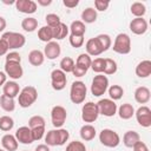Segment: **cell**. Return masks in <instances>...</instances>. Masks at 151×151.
Wrapping results in <instances>:
<instances>
[{
  "label": "cell",
  "mask_w": 151,
  "mask_h": 151,
  "mask_svg": "<svg viewBox=\"0 0 151 151\" xmlns=\"http://www.w3.org/2000/svg\"><path fill=\"white\" fill-rule=\"evenodd\" d=\"M70 138V133L66 129H55V130H50L46 136H45V142L46 145L48 146H61L64 145Z\"/></svg>",
  "instance_id": "6da1fadb"
},
{
  "label": "cell",
  "mask_w": 151,
  "mask_h": 151,
  "mask_svg": "<svg viewBox=\"0 0 151 151\" xmlns=\"http://www.w3.org/2000/svg\"><path fill=\"white\" fill-rule=\"evenodd\" d=\"M87 94V87L85 83L80 80H76L72 83L70 88V99L73 104H81L84 103Z\"/></svg>",
  "instance_id": "7a4b0ae2"
},
{
  "label": "cell",
  "mask_w": 151,
  "mask_h": 151,
  "mask_svg": "<svg viewBox=\"0 0 151 151\" xmlns=\"http://www.w3.org/2000/svg\"><path fill=\"white\" fill-rule=\"evenodd\" d=\"M38 99V91L34 86H26L24 87L19 96H18V103L21 107L26 109L29 107L32 104L35 103V100Z\"/></svg>",
  "instance_id": "3957f363"
},
{
  "label": "cell",
  "mask_w": 151,
  "mask_h": 151,
  "mask_svg": "<svg viewBox=\"0 0 151 151\" xmlns=\"http://www.w3.org/2000/svg\"><path fill=\"white\" fill-rule=\"evenodd\" d=\"M113 51L118 54H129L131 51V38L126 33H119L114 38L112 46Z\"/></svg>",
  "instance_id": "277c9868"
},
{
  "label": "cell",
  "mask_w": 151,
  "mask_h": 151,
  "mask_svg": "<svg viewBox=\"0 0 151 151\" xmlns=\"http://www.w3.org/2000/svg\"><path fill=\"white\" fill-rule=\"evenodd\" d=\"M99 142L106 147H117L120 143V137L111 129H103L99 133Z\"/></svg>",
  "instance_id": "5b68a950"
},
{
  "label": "cell",
  "mask_w": 151,
  "mask_h": 151,
  "mask_svg": "<svg viewBox=\"0 0 151 151\" xmlns=\"http://www.w3.org/2000/svg\"><path fill=\"white\" fill-rule=\"evenodd\" d=\"M109 88V79L104 74H97L92 79L91 84V93L94 97H100L103 96Z\"/></svg>",
  "instance_id": "8992f818"
},
{
  "label": "cell",
  "mask_w": 151,
  "mask_h": 151,
  "mask_svg": "<svg viewBox=\"0 0 151 151\" xmlns=\"http://www.w3.org/2000/svg\"><path fill=\"white\" fill-rule=\"evenodd\" d=\"M1 38L6 40V42L8 44L9 50L21 48L26 44L25 35L21 34V33H18V32H5Z\"/></svg>",
  "instance_id": "52a82bcc"
},
{
  "label": "cell",
  "mask_w": 151,
  "mask_h": 151,
  "mask_svg": "<svg viewBox=\"0 0 151 151\" xmlns=\"http://www.w3.org/2000/svg\"><path fill=\"white\" fill-rule=\"evenodd\" d=\"M99 110L97 106V103L87 101L81 107V119L85 123H93L98 119Z\"/></svg>",
  "instance_id": "ba28073f"
},
{
  "label": "cell",
  "mask_w": 151,
  "mask_h": 151,
  "mask_svg": "<svg viewBox=\"0 0 151 151\" xmlns=\"http://www.w3.org/2000/svg\"><path fill=\"white\" fill-rule=\"evenodd\" d=\"M66 118H67V112H66V109L61 105H55L52 107V111H51V122L53 124L54 127L57 129H60L65 122H66Z\"/></svg>",
  "instance_id": "9c48e42d"
},
{
  "label": "cell",
  "mask_w": 151,
  "mask_h": 151,
  "mask_svg": "<svg viewBox=\"0 0 151 151\" xmlns=\"http://www.w3.org/2000/svg\"><path fill=\"white\" fill-rule=\"evenodd\" d=\"M97 106H98V110H99V114H103L105 117H113L116 113H117V104L111 100L110 98H104V99H100L98 103H97Z\"/></svg>",
  "instance_id": "30bf717a"
},
{
  "label": "cell",
  "mask_w": 151,
  "mask_h": 151,
  "mask_svg": "<svg viewBox=\"0 0 151 151\" xmlns=\"http://www.w3.org/2000/svg\"><path fill=\"white\" fill-rule=\"evenodd\" d=\"M66 73L63 72L60 68H55L51 72V85L53 87V90L55 91H61L65 88L66 86Z\"/></svg>",
  "instance_id": "8fae6325"
},
{
  "label": "cell",
  "mask_w": 151,
  "mask_h": 151,
  "mask_svg": "<svg viewBox=\"0 0 151 151\" xmlns=\"http://www.w3.org/2000/svg\"><path fill=\"white\" fill-rule=\"evenodd\" d=\"M134 116L137 119V123L143 127H150L151 126V110L150 107L143 105L134 111Z\"/></svg>",
  "instance_id": "7c38bea8"
},
{
  "label": "cell",
  "mask_w": 151,
  "mask_h": 151,
  "mask_svg": "<svg viewBox=\"0 0 151 151\" xmlns=\"http://www.w3.org/2000/svg\"><path fill=\"white\" fill-rule=\"evenodd\" d=\"M5 73L11 79L17 80L20 79L24 74V70L20 63H7L5 64Z\"/></svg>",
  "instance_id": "4fadbf2b"
},
{
  "label": "cell",
  "mask_w": 151,
  "mask_h": 151,
  "mask_svg": "<svg viewBox=\"0 0 151 151\" xmlns=\"http://www.w3.org/2000/svg\"><path fill=\"white\" fill-rule=\"evenodd\" d=\"M130 31L136 35H142L147 31V21L144 18H134L130 22Z\"/></svg>",
  "instance_id": "5bb4252c"
},
{
  "label": "cell",
  "mask_w": 151,
  "mask_h": 151,
  "mask_svg": "<svg viewBox=\"0 0 151 151\" xmlns=\"http://www.w3.org/2000/svg\"><path fill=\"white\" fill-rule=\"evenodd\" d=\"M60 53H61L60 45L57 41H54V40L47 42L46 46H45V48H44V55H45V58H47L50 60L57 59L60 55Z\"/></svg>",
  "instance_id": "9a60e30c"
},
{
  "label": "cell",
  "mask_w": 151,
  "mask_h": 151,
  "mask_svg": "<svg viewBox=\"0 0 151 151\" xmlns=\"http://www.w3.org/2000/svg\"><path fill=\"white\" fill-rule=\"evenodd\" d=\"M15 7L20 13L33 14L37 12V2L33 0H17Z\"/></svg>",
  "instance_id": "2e32d148"
},
{
  "label": "cell",
  "mask_w": 151,
  "mask_h": 151,
  "mask_svg": "<svg viewBox=\"0 0 151 151\" xmlns=\"http://www.w3.org/2000/svg\"><path fill=\"white\" fill-rule=\"evenodd\" d=\"M15 138L18 140V143H21V144H32L33 143V138H32V132H31V129L28 126H21L15 132Z\"/></svg>",
  "instance_id": "e0dca14e"
},
{
  "label": "cell",
  "mask_w": 151,
  "mask_h": 151,
  "mask_svg": "<svg viewBox=\"0 0 151 151\" xmlns=\"http://www.w3.org/2000/svg\"><path fill=\"white\" fill-rule=\"evenodd\" d=\"M1 145H2L4 150H6V151H17L19 143H18L15 136H13L11 133H6L1 138Z\"/></svg>",
  "instance_id": "ac0fdd59"
},
{
  "label": "cell",
  "mask_w": 151,
  "mask_h": 151,
  "mask_svg": "<svg viewBox=\"0 0 151 151\" xmlns=\"http://www.w3.org/2000/svg\"><path fill=\"white\" fill-rule=\"evenodd\" d=\"M85 48H86V53L90 57H97V55H100L103 53V50H101V47H100V45L96 38L88 39L86 41Z\"/></svg>",
  "instance_id": "d6986e66"
},
{
  "label": "cell",
  "mask_w": 151,
  "mask_h": 151,
  "mask_svg": "<svg viewBox=\"0 0 151 151\" xmlns=\"http://www.w3.org/2000/svg\"><path fill=\"white\" fill-rule=\"evenodd\" d=\"M151 98V92L146 86H139L134 91V100L138 104H146Z\"/></svg>",
  "instance_id": "ffe728a7"
},
{
  "label": "cell",
  "mask_w": 151,
  "mask_h": 151,
  "mask_svg": "<svg viewBox=\"0 0 151 151\" xmlns=\"http://www.w3.org/2000/svg\"><path fill=\"white\" fill-rule=\"evenodd\" d=\"M2 92L5 96L7 97H11V98H15L17 96H19L20 93V87H19V84L15 83L14 80H9V81H6L5 85L2 86Z\"/></svg>",
  "instance_id": "44dd1931"
},
{
  "label": "cell",
  "mask_w": 151,
  "mask_h": 151,
  "mask_svg": "<svg viewBox=\"0 0 151 151\" xmlns=\"http://www.w3.org/2000/svg\"><path fill=\"white\" fill-rule=\"evenodd\" d=\"M134 72H136L137 77H139V78H147L151 74V61L147 60V59L142 60L136 66Z\"/></svg>",
  "instance_id": "7402d4cb"
},
{
  "label": "cell",
  "mask_w": 151,
  "mask_h": 151,
  "mask_svg": "<svg viewBox=\"0 0 151 151\" xmlns=\"http://www.w3.org/2000/svg\"><path fill=\"white\" fill-rule=\"evenodd\" d=\"M140 140V136L136 131H126L123 136V143L126 147H133Z\"/></svg>",
  "instance_id": "603a6c76"
},
{
  "label": "cell",
  "mask_w": 151,
  "mask_h": 151,
  "mask_svg": "<svg viewBox=\"0 0 151 151\" xmlns=\"http://www.w3.org/2000/svg\"><path fill=\"white\" fill-rule=\"evenodd\" d=\"M79 134H80L83 140L90 142V140L94 139V137H96V127L93 125H91V124H85V125H83L80 127Z\"/></svg>",
  "instance_id": "cb8c5ba5"
},
{
  "label": "cell",
  "mask_w": 151,
  "mask_h": 151,
  "mask_svg": "<svg viewBox=\"0 0 151 151\" xmlns=\"http://www.w3.org/2000/svg\"><path fill=\"white\" fill-rule=\"evenodd\" d=\"M117 111H118L119 118L124 119V120H127V119H130V118H132L134 116V107L129 103L122 104Z\"/></svg>",
  "instance_id": "d4e9b609"
},
{
  "label": "cell",
  "mask_w": 151,
  "mask_h": 151,
  "mask_svg": "<svg viewBox=\"0 0 151 151\" xmlns=\"http://www.w3.org/2000/svg\"><path fill=\"white\" fill-rule=\"evenodd\" d=\"M28 61L33 66H40V65H42L44 61H45L44 52H41L40 50H32L28 53Z\"/></svg>",
  "instance_id": "484cf974"
},
{
  "label": "cell",
  "mask_w": 151,
  "mask_h": 151,
  "mask_svg": "<svg viewBox=\"0 0 151 151\" xmlns=\"http://www.w3.org/2000/svg\"><path fill=\"white\" fill-rule=\"evenodd\" d=\"M71 35H79V37H84L85 32H86V26L81 20H74L72 21L71 26L68 27Z\"/></svg>",
  "instance_id": "4316f807"
},
{
  "label": "cell",
  "mask_w": 151,
  "mask_h": 151,
  "mask_svg": "<svg viewBox=\"0 0 151 151\" xmlns=\"http://www.w3.org/2000/svg\"><path fill=\"white\" fill-rule=\"evenodd\" d=\"M52 29H53V39H55V40H63L64 38H66V35L68 34V31H70L68 26L64 22H60Z\"/></svg>",
  "instance_id": "83f0119b"
},
{
  "label": "cell",
  "mask_w": 151,
  "mask_h": 151,
  "mask_svg": "<svg viewBox=\"0 0 151 151\" xmlns=\"http://www.w3.org/2000/svg\"><path fill=\"white\" fill-rule=\"evenodd\" d=\"M97 11L93 7H87L81 12V21L84 24H92L97 20Z\"/></svg>",
  "instance_id": "f1b7e54d"
},
{
  "label": "cell",
  "mask_w": 151,
  "mask_h": 151,
  "mask_svg": "<svg viewBox=\"0 0 151 151\" xmlns=\"http://www.w3.org/2000/svg\"><path fill=\"white\" fill-rule=\"evenodd\" d=\"M38 38H39V40H41V41H44L46 44L52 41V39H53V29L47 25L40 27L38 29Z\"/></svg>",
  "instance_id": "f546056e"
},
{
  "label": "cell",
  "mask_w": 151,
  "mask_h": 151,
  "mask_svg": "<svg viewBox=\"0 0 151 151\" xmlns=\"http://www.w3.org/2000/svg\"><path fill=\"white\" fill-rule=\"evenodd\" d=\"M0 106L4 111L12 112V111L15 110V100H14V98H11V97H7V96L2 94L0 97Z\"/></svg>",
  "instance_id": "4dcf8cb0"
},
{
  "label": "cell",
  "mask_w": 151,
  "mask_h": 151,
  "mask_svg": "<svg viewBox=\"0 0 151 151\" xmlns=\"http://www.w3.org/2000/svg\"><path fill=\"white\" fill-rule=\"evenodd\" d=\"M21 28L26 32H34L38 28V20L33 17H27L21 21Z\"/></svg>",
  "instance_id": "1f68e13d"
},
{
  "label": "cell",
  "mask_w": 151,
  "mask_h": 151,
  "mask_svg": "<svg viewBox=\"0 0 151 151\" xmlns=\"http://www.w3.org/2000/svg\"><path fill=\"white\" fill-rule=\"evenodd\" d=\"M109 96H110V99L111 100H119L123 94H124V90L120 85H111L109 88Z\"/></svg>",
  "instance_id": "d6a6232c"
},
{
  "label": "cell",
  "mask_w": 151,
  "mask_h": 151,
  "mask_svg": "<svg viewBox=\"0 0 151 151\" xmlns=\"http://www.w3.org/2000/svg\"><path fill=\"white\" fill-rule=\"evenodd\" d=\"M130 9H131V13H132L136 18H143V15L146 13V7H145V5L142 4V2H139V1L133 2V4L131 5Z\"/></svg>",
  "instance_id": "836d02e7"
},
{
  "label": "cell",
  "mask_w": 151,
  "mask_h": 151,
  "mask_svg": "<svg viewBox=\"0 0 151 151\" xmlns=\"http://www.w3.org/2000/svg\"><path fill=\"white\" fill-rule=\"evenodd\" d=\"M14 126V120L9 116H2L0 117V130L4 132H8L13 129Z\"/></svg>",
  "instance_id": "e575fe53"
},
{
  "label": "cell",
  "mask_w": 151,
  "mask_h": 151,
  "mask_svg": "<svg viewBox=\"0 0 151 151\" xmlns=\"http://www.w3.org/2000/svg\"><path fill=\"white\" fill-rule=\"evenodd\" d=\"M96 39L98 40V42H99L103 52L107 51L112 46V40H111V37L109 34H99V35L96 37Z\"/></svg>",
  "instance_id": "d590c367"
},
{
  "label": "cell",
  "mask_w": 151,
  "mask_h": 151,
  "mask_svg": "<svg viewBox=\"0 0 151 151\" xmlns=\"http://www.w3.org/2000/svg\"><path fill=\"white\" fill-rule=\"evenodd\" d=\"M91 63H92L91 57L87 53H81V54L78 55L76 65H78V66H80V67H83L85 70H88L91 67Z\"/></svg>",
  "instance_id": "8d00e7d4"
},
{
  "label": "cell",
  "mask_w": 151,
  "mask_h": 151,
  "mask_svg": "<svg viewBox=\"0 0 151 151\" xmlns=\"http://www.w3.org/2000/svg\"><path fill=\"white\" fill-rule=\"evenodd\" d=\"M59 66H60V70H61L63 72H65V73H71L72 70H73V67H74V60H73L71 57H65V58H63V59L60 60Z\"/></svg>",
  "instance_id": "74e56055"
},
{
  "label": "cell",
  "mask_w": 151,
  "mask_h": 151,
  "mask_svg": "<svg viewBox=\"0 0 151 151\" xmlns=\"http://www.w3.org/2000/svg\"><path fill=\"white\" fill-rule=\"evenodd\" d=\"M117 68H118L117 63L113 59H111V58L105 59V67H104V72H103L104 74H107V76L114 74L117 72Z\"/></svg>",
  "instance_id": "f35d334b"
},
{
  "label": "cell",
  "mask_w": 151,
  "mask_h": 151,
  "mask_svg": "<svg viewBox=\"0 0 151 151\" xmlns=\"http://www.w3.org/2000/svg\"><path fill=\"white\" fill-rule=\"evenodd\" d=\"M104 67H105V59L104 58H96L91 63V68L93 70V72H96L98 74H101L104 72Z\"/></svg>",
  "instance_id": "ab89813d"
},
{
  "label": "cell",
  "mask_w": 151,
  "mask_h": 151,
  "mask_svg": "<svg viewBox=\"0 0 151 151\" xmlns=\"http://www.w3.org/2000/svg\"><path fill=\"white\" fill-rule=\"evenodd\" d=\"M39 126H45V119L42 116H33L28 119V127L29 129H34V127H39Z\"/></svg>",
  "instance_id": "60d3db41"
},
{
  "label": "cell",
  "mask_w": 151,
  "mask_h": 151,
  "mask_svg": "<svg viewBox=\"0 0 151 151\" xmlns=\"http://www.w3.org/2000/svg\"><path fill=\"white\" fill-rule=\"evenodd\" d=\"M66 151H86V146L83 142L73 140V142H70L67 144Z\"/></svg>",
  "instance_id": "b9f144b4"
},
{
  "label": "cell",
  "mask_w": 151,
  "mask_h": 151,
  "mask_svg": "<svg viewBox=\"0 0 151 151\" xmlns=\"http://www.w3.org/2000/svg\"><path fill=\"white\" fill-rule=\"evenodd\" d=\"M45 20H46V22H47V26H50L51 28L55 27L57 25H59V24L61 22L60 17L57 15V14H54V13H50V14H47L46 18H45Z\"/></svg>",
  "instance_id": "7bdbcfd3"
},
{
  "label": "cell",
  "mask_w": 151,
  "mask_h": 151,
  "mask_svg": "<svg viewBox=\"0 0 151 151\" xmlns=\"http://www.w3.org/2000/svg\"><path fill=\"white\" fill-rule=\"evenodd\" d=\"M31 132H32L33 142H35V140H40V139L44 137V134H45V126H39V127L31 129Z\"/></svg>",
  "instance_id": "ee69618b"
},
{
  "label": "cell",
  "mask_w": 151,
  "mask_h": 151,
  "mask_svg": "<svg viewBox=\"0 0 151 151\" xmlns=\"http://www.w3.org/2000/svg\"><path fill=\"white\" fill-rule=\"evenodd\" d=\"M70 44L72 47L74 48H79L84 45V37H79V35H70L68 38Z\"/></svg>",
  "instance_id": "f6af8a7d"
},
{
  "label": "cell",
  "mask_w": 151,
  "mask_h": 151,
  "mask_svg": "<svg viewBox=\"0 0 151 151\" xmlns=\"http://www.w3.org/2000/svg\"><path fill=\"white\" fill-rule=\"evenodd\" d=\"M94 6H96V11L104 12V11H106L109 8L110 1H107V0H96L94 1Z\"/></svg>",
  "instance_id": "bcb514c9"
},
{
  "label": "cell",
  "mask_w": 151,
  "mask_h": 151,
  "mask_svg": "<svg viewBox=\"0 0 151 151\" xmlns=\"http://www.w3.org/2000/svg\"><path fill=\"white\" fill-rule=\"evenodd\" d=\"M7 63H21V57L18 52H9L6 54Z\"/></svg>",
  "instance_id": "7dc6e473"
},
{
  "label": "cell",
  "mask_w": 151,
  "mask_h": 151,
  "mask_svg": "<svg viewBox=\"0 0 151 151\" xmlns=\"http://www.w3.org/2000/svg\"><path fill=\"white\" fill-rule=\"evenodd\" d=\"M71 73H72L74 77L80 78V77H84V76L87 73V70H85V68H83V67H80V66H78V65L74 64V67H73V70H72Z\"/></svg>",
  "instance_id": "c3c4849f"
},
{
  "label": "cell",
  "mask_w": 151,
  "mask_h": 151,
  "mask_svg": "<svg viewBox=\"0 0 151 151\" xmlns=\"http://www.w3.org/2000/svg\"><path fill=\"white\" fill-rule=\"evenodd\" d=\"M9 51V47H8V44L6 42L5 39L0 38V57L1 55H6Z\"/></svg>",
  "instance_id": "681fc988"
},
{
  "label": "cell",
  "mask_w": 151,
  "mask_h": 151,
  "mask_svg": "<svg viewBox=\"0 0 151 151\" xmlns=\"http://www.w3.org/2000/svg\"><path fill=\"white\" fill-rule=\"evenodd\" d=\"M132 149H133V151H149L147 145L144 142H142V140H139Z\"/></svg>",
  "instance_id": "f907efd6"
},
{
  "label": "cell",
  "mask_w": 151,
  "mask_h": 151,
  "mask_svg": "<svg viewBox=\"0 0 151 151\" xmlns=\"http://www.w3.org/2000/svg\"><path fill=\"white\" fill-rule=\"evenodd\" d=\"M63 4H64V6L67 7V8H74V7L78 6L79 0H64Z\"/></svg>",
  "instance_id": "816d5d0a"
},
{
  "label": "cell",
  "mask_w": 151,
  "mask_h": 151,
  "mask_svg": "<svg viewBox=\"0 0 151 151\" xmlns=\"http://www.w3.org/2000/svg\"><path fill=\"white\" fill-rule=\"evenodd\" d=\"M34 151H51V150H50V146H48V145H46V144H40V145H38V146L35 147Z\"/></svg>",
  "instance_id": "f5cc1de1"
},
{
  "label": "cell",
  "mask_w": 151,
  "mask_h": 151,
  "mask_svg": "<svg viewBox=\"0 0 151 151\" xmlns=\"http://www.w3.org/2000/svg\"><path fill=\"white\" fill-rule=\"evenodd\" d=\"M6 81H7V76H6V73L2 72V71H0V86H4Z\"/></svg>",
  "instance_id": "db71d44e"
},
{
  "label": "cell",
  "mask_w": 151,
  "mask_h": 151,
  "mask_svg": "<svg viewBox=\"0 0 151 151\" xmlns=\"http://www.w3.org/2000/svg\"><path fill=\"white\" fill-rule=\"evenodd\" d=\"M6 25H7L6 19H5L4 17H0V32H2V31L6 28Z\"/></svg>",
  "instance_id": "11a10c76"
},
{
  "label": "cell",
  "mask_w": 151,
  "mask_h": 151,
  "mask_svg": "<svg viewBox=\"0 0 151 151\" xmlns=\"http://www.w3.org/2000/svg\"><path fill=\"white\" fill-rule=\"evenodd\" d=\"M37 4L40 5V6H48V5L52 4V0H38Z\"/></svg>",
  "instance_id": "9f6ffc18"
},
{
  "label": "cell",
  "mask_w": 151,
  "mask_h": 151,
  "mask_svg": "<svg viewBox=\"0 0 151 151\" xmlns=\"http://www.w3.org/2000/svg\"><path fill=\"white\" fill-rule=\"evenodd\" d=\"M0 151H6V150H2V149H0Z\"/></svg>",
  "instance_id": "6f0895ef"
},
{
  "label": "cell",
  "mask_w": 151,
  "mask_h": 151,
  "mask_svg": "<svg viewBox=\"0 0 151 151\" xmlns=\"http://www.w3.org/2000/svg\"><path fill=\"white\" fill-rule=\"evenodd\" d=\"M24 151H27V150H24Z\"/></svg>",
  "instance_id": "680465c9"
}]
</instances>
